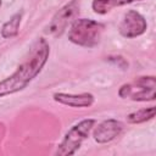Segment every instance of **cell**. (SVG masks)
Returning a JSON list of instances; mask_svg holds the SVG:
<instances>
[{
  "label": "cell",
  "mask_w": 156,
  "mask_h": 156,
  "mask_svg": "<svg viewBox=\"0 0 156 156\" xmlns=\"http://www.w3.org/2000/svg\"><path fill=\"white\" fill-rule=\"evenodd\" d=\"M49 57V44L45 39H39L32 48L28 57L20 65L17 71L0 82V98L24 89L28 83L41 71Z\"/></svg>",
  "instance_id": "1"
},
{
  "label": "cell",
  "mask_w": 156,
  "mask_h": 156,
  "mask_svg": "<svg viewBox=\"0 0 156 156\" xmlns=\"http://www.w3.org/2000/svg\"><path fill=\"white\" fill-rule=\"evenodd\" d=\"M101 32L102 26L100 23L93 20L79 18L72 24L68 32V39L77 45L91 48L99 43Z\"/></svg>",
  "instance_id": "2"
},
{
  "label": "cell",
  "mask_w": 156,
  "mask_h": 156,
  "mask_svg": "<svg viewBox=\"0 0 156 156\" xmlns=\"http://www.w3.org/2000/svg\"><path fill=\"white\" fill-rule=\"evenodd\" d=\"M123 99H130L136 101L155 100L156 96V80L155 77H139L134 82L124 84L118 91Z\"/></svg>",
  "instance_id": "3"
},
{
  "label": "cell",
  "mask_w": 156,
  "mask_h": 156,
  "mask_svg": "<svg viewBox=\"0 0 156 156\" xmlns=\"http://www.w3.org/2000/svg\"><path fill=\"white\" fill-rule=\"evenodd\" d=\"M95 124L94 119H84L72 127L67 134L65 135L62 143L58 145L56 150V155L60 156H67L73 155L83 143V140L89 135V132L91 130L93 126Z\"/></svg>",
  "instance_id": "4"
},
{
  "label": "cell",
  "mask_w": 156,
  "mask_h": 156,
  "mask_svg": "<svg viewBox=\"0 0 156 156\" xmlns=\"http://www.w3.org/2000/svg\"><path fill=\"white\" fill-rule=\"evenodd\" d=\"M146 29V22L144 17L138 13L136 11H128L121 24H119V33L126 38H134L143 34Z\"/></svg>",
  "instance_id": "5"
},
{
  "label": "cell",
  "mask_w": 156,
  "mask_h": 156,
  "mask_svg": "<svg viewBox=\"0 0 156 156\" xmlns=\"http://www.w3.org/2000/svg\"><path fill=\"white\" fill-rule=\"evenodd\" d=\"M77 10H78V6H77L76 1H72L71 4L66 5L65 7H62L56 13V16L52 18V21L50 22L46 32L49 34H55V35L62 33V30L66 28L67 23L74 16V13L77 12Z\"/></svg>",
  "instance_id": "6"
},
{
  "label": "cell",
  "mask_w": 156,
  "mask_h": 156,
  "mask_svg": "<svg viewBox=\"0 0 156 156\" xmlns=\"http://www.w3.org/2000/svg\"><path fill=\"white\" fill-rule=\"evenodd\" d=\"M122 130V123L116 119H107L100 123L94 130V139L98 143H107L115 139Z\"/></svg>",
  "instance_id": "7"
},
{
  "label": "cell",
  "mask_w": 156,
  "mask_h": 156,
  "mask_svg": "<svg viewBox=\"0 0 156 156\" xmlns=\"http://www.w3.org/2000/svg\"><path fill=\"white\" fill-rule=\"evenodd\" d=\"M54 99L63 105H68L72 107H88L94 102V96L88 93L79 94V95L58 93L54 95Z\"/></svg>",
  "instance_id": "8"
},
{
  "label": "cell",
  "mask_w": 156,
  "mask_h": 156,
  "mask_svg": "<svg viewBox=\"0 0 156 156\" xmlns=\"http://www.w3.org/2000/svg\"><path fill=\"white\" fill-rule=\"evenodd\" d=\"M139 0H94L93 1V10L96 13H106L113 7L122 6L126 4H130Z\"/></svg>",
  "instance_id": "9"
},
{
  "label": "cell",
  "mask_w": 156,
  "mask_h": 156,
  "mask_svg": "<svg viewBox=\"0 0 156 156\" xmlns=\"http://www.w3.org/2000/svg\"><path fill=\"white\" fill-rule=\"evenodd\" d=\"M20 22H21V13H16L15 16L11 17L10 21H7L2 29H1V35L4 38H11L15 37L18 33V27H20Z\"/></svg>",
  "instance_id": "10"
},
{
  "label": "cell",
  "mask_w": 156,
  "mask_h": 156,
  "mask_svg": "<svg viewBox=\"0 0 156 156\" xmlns=\"http://www.w3.org/2000/svg\"><path fill=\"white\" fill-rule=\"evenodd\" d=\"M154 116H155V107H149V108H143L128 115L127 121L129 123H143L151 119Z\"/></svg>",
  "instance_id": "11"
},
{
  "label": "cell",
  "mask_w": 156,
  "mask_h": 156,
  "mask_svg": "<svg viewBox=\"0 0 156 156\" xmlns=\"http://www.w3.org/2000/svg\"><path fill=\"white\" fill-rule=\"evenodd\" d=\"M0 4H1V0H0Z\"/></svg>",
  "instance_id": "12"
}]
</instances>
